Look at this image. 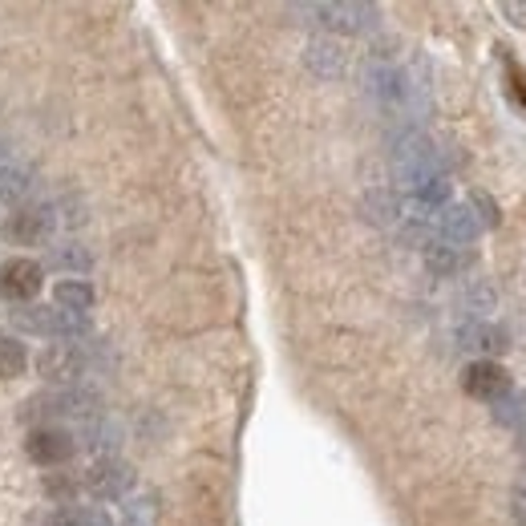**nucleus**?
<instances>
[{
  "instance_id": "obj_1",
  "label": "nucleus",
  "mask_w": 526,
  "mask_h": 526,
  "mask_svg": "<svg viewBox=\"0 0 526 526\" xmlns=\"http://www.w3.org/2000/svg\"><path fill=\"white\" fill-rule=\"evenodd\" d=\"M24 417L40 421V425H57V421H94L102 417V393L89 385H65V388H49V393L32 397L24 405Z\"/></svg>"
},
{
  "instance_id": "obj_2",
  "label": "nucleus",
  "mask_w": 526,
  "mask_h": 526,
  "mask_svg": "<svg viewBox=\"0 0 526 526\" xmlns=\"http://www.w3.org/2000/svg\"><path fill=\"white\" fill-rule=\"evenodd\" d=\"M57 210L49 207V202H24V207H16L13 215H8V239L21 243V247H40V243L53 239L57 231Z\"/></svg>"
},
{
  "instance_id": "obj_3",
  "label": "nucleus",
  "mask_w": 526,
  "mask_h": 526,
  "mask_svg": "<svg viewBox=\"0 0 526 526\" xmlns=\"http://www.w3.org/2000/svg\"><path fill=\"white\" fill-rule=\"evenodd\" d=\"M134 482H138L134 466L121 461V458H97L94 466H89V474H85V490L94 494V498H102V502L126 498V494L134 490Z\"/></svg>"
},
{
  "instance_id": "obj_4",
  "label": "nucleus",
  "mask_w": 526,
  "mask_h": 526,
  "mask_svg": "<svg viewBox=\"0 0 526 526\" xmlns=\"http://www.w3.org/2000/svg\"><path fill=\"white\" fill-rule=\"evenodd\" d=\"M21 324L37 336H57V340H81L89 332V316L81 312H65V308H24Z\"/></svg>"
},
{
  "instance_id": "obj_5",
  "label": "nucleus",
  "mask_w": 526,
  "mask_h": 526,
  "mask_svg": "<svg viewBox=\"0 0 526 526\" xmlns=\"http://www.w3.org/2000/svg\"><path fill=\"white\" fill-rule=\"evenodd\" d=\"M299 13L316 16V24H324V29H332V32H364L377 24V8L352 4V0H344V4H304Z\"/></svg>"
},
{
  "instance_id": "obj_6",
  "label": "nucleus",
  "mask_w": 526,
  "mask_h": 526,
  "mask_svg": "<svg viewBox=\"0 0 526 526\" xmlns=\"http://www.w3.org/2000/svg\"><path fill=\"white\" fill-rule=\"evenodd\" d=\"M24 450H29V458L37 466H65L77 453V437L61 425H37L29 433V441H24Z\"/></svg>"
},
{
  "instance_id": "obj_7",
  "label": "nucleus",
  "mask_w": 526,
  "mask_h": 526,
  "mask_svg": "<svg viewBox=\"0 0 526 526\" xmlns=\"http://www.w3.org/2000/svg\"><path fill=\"white\" fill-rule=\"evenodd\" d=\"M40 283H45V267L37 259H8L0 267V296L13 299V304L32 299L40 291Z\"/></svg>"
},
{
  "instance_id": "obj_8",
  "label": "nucleus",
  "mask_w": 526,
  "mask_h": 526,
  "mask_svg": "<svg viewBox=\"0 0 526 526\" xmlns=\"http://www.w3.org/2000/svg\"><path fill=\"white\" fill-rule=\"evenodd\" d=\"M37 369L45 380H53V385H77V377L85 372V356H81V348L73 344H49L45 352L37 356Z\"/></svg>"
},
{
  "instance_id": "obj_9",
  "label": "nucleus",
  "mask_w": 526,
  "mask_h": 526,
  "mask_svg": "<svg viewBox=\"0 0 526 526\" xmlns=\"http://www.w3.org/2000/svg\"><path fill=\"white\" fill-rule=\"evenodd\" d=\"M461 385H466L469 397H477V401H498V397L510 393V377L502 364L494 361H474L466 372H461Z\"/></svg>"
},
{
  "instance_id": "obj_10",
  "label": "nucleus",
  "mask_w": 526,
  "mask_h": 526,
  "mask_svg": "<svg viewBox=\"0 0 526 526\" xmlns=\"http://www.w3.org/2000/svg\"><path fill=\"white\" fill-rule=\"evenodd\" d=\"M32 191V166L24 158H0V207H13Z\"/></svg>"
},
{
  "instance_id": "obj_11",
  "label": "nucleus",
  "mask_w": 526,
  "mask_h": 526,
  "mask_svg": "<svg viewBox=\"0 0 526 526\" xmlns=\"http://www.w3.org/2000/svg\"><path fill=\"white\" fill-rule=\"evenodd\" d=\"M433 227L441 231V239H445V243H458V247H461V243H469V239L477 235V218L469 215V207H453V202H450V207L437 210Z\"/></svg>"
},
{
  "instance_id": "obj_12",
  "label": "nucleus",
  "mask_w": 526,
  "mask_h": 526,
  "mask_svg": "<svg viewBox=\"0 0 526 526\" xmlns=\"http://www.w3.org/2000/svg\"><path fill=\"white\" fill-rule=\"evenodd\" d=\"M461 348H469V352H482V356H494L506 348V332L498 328V324H486V320H474L461 328Z\"/></svg>"
},
{
  "instance_id": "obj_13",
  "label": "nucleus",
  "mask_w": 526,
  "mask_h": 526,
  "mask_svg": "<svg viewBox=\"0 0 526 526\" xmlns=\"http://www.w3.org/2000/svg\"><path fill=\"white\" fill-rule=\"evenodd\" d=\"M425 263H429V272H437V275H458L461 267L469 263V255L458 247V243L429 239L425 243Z\"/></svg>"
},
{
  "instance_id": "obj_14",
  "label": "nucleus",
  "mask_w": 526,
  "mask_h": 526,
  "mask_svg": "<svg viewBox=\"0 0 526 526\" xmlns=\"http://www.w3.org/2000/svg\"><path fill=\"white\" fill-rule=\"evenodd\" d=\"M77 445H85V450H97V453H105V458H113V450H118V425L113 421H105V417H94V421H85V425L77 429Z\"/></svg>"
},
{
  "instance_id": "obj_15",
  "label": "nucleus",
  "mask_w": 526,
  "mask_h": 526,
  "mask_svg": "<svg viewBox=\"0 0 526 526\" xmlns=\"http://www.w3.org/2000/svg\"><path fill=\"white\" fill-rule=\"evenodd\" d=\"M369 85H372V94L388 105H401L405 97H409V77H405L401 69H372Z\"/></svg>"
},
{
  "instance_id": "obj_16",
  "label": "nucleus",
  "mask_w": 526,
  "mask_h": 526,
  "mask_svg": "<svg viewBox=\"0 0 526 526\" xmlns=\"http://www.w3.org/2000/svg\"><path fill=\"white\" fill-rule=\"evenodd\" d=\"M53 299H57V308H65V312L85 316L89 308H94V288H89L85 280H61L53 288Z\"/></svg>"
},
{
  "instance_id": "obj_17",
  "label": "nucleus",
  "mask_w": 526,
  "mask_h": 526,
  "mask_svg": "<svg viewBox=\"0 0 526 526\" xmlns=\"http://www.w3.org/2000/svg\"><path fill=\"white\" fill-rule=\"evenodd\" d=\"M29 369V348L21 344V336H4L0 332V380H13Z\"/></svg>"
},
{
  "instance_id": "obj_18",
  "label": "nucleus",
  "mask_w": 526,
  "mask_h": 526,
  "mask_svg": "<svg viewBox=\"0 0 526 526\" xmlns=\"http://www.w3.org/2000/svg\"><path fill=\"white\" fill-rule=\"evenodd\" d=\"M45 526H110V518L94 506H61L45 518Z\"/></svg>"
},
{
  "instance_id": "obj_19",
  "label": "nucleus",
  "mask_w": 526,
  "mask_h": 526,
  "mask_svg": "<svg viewBox=\"0 0 526 526\" xmlns=\"http://www.w3.org/2000/svg\"><path fill=\"white\" fill-rule=\"evenodd\" d=\"M308 65H312V73H320V77H340V69H344V57H340L336 45H328V40H316V45H308Z\"/></svg>"
},
{
  "instance_id": "obj_20",
  "label": "nucleus",
  "mask_w": 526,
  "mask_h": 526,
  "mask_svg": "<svg viewBox=\"0 0 526 526\" xmlns=\"http://www.w3.org/2000/svg\"><path fill=\"white\" fill-rule=\"evenodd\" d=\"M49 263L53 267H65V272H89L94 267V255H89L81 243H61V247H53V255H49Z\"/></svg>"
},
{
  "instance_id": "obj_21",
  "label": "nucleus",
  "mask_w": 526,
  "mask_h": 526,
  "mask_svg": "<svg viewBox=\"0 0 526 526\" xmlns=\"http://www.w3.org/2000/svg\"><path fill=\"white\" fill-rule=\"evenodd\" d=\"M494 417L502 421V425H526V397L518 393H506L494 401Z\"/></svg>"
},
{
  "instance_id": "obj_22",
  "label": "nucleus",
  "mask_w": 526,
  "mask_h": 526,
  "mask_svg": "<svg viewBox=\"0 0 526 526\" xmlns=\"http://www.w3.org/2000/svg\"><path fill=\"white\" fill-rule=\"evenodd\" d=\"M369 210H372L377 223H393V218H401V202H397V194H388V191L369 194Z\"/></svg>"
},
{
  "instance_id": "obj_23",
  "label": "nucleus",
  "mask_w": 526,
  "mask_h": 526,
  "mask_svg": "<svg viewBox=\"0 0 526 526\" xmlns=\"http://www.w3.org/2000/svg\"><path fill=\"white\" fill-rule=\"evenodd\" d=\"M466 207H469V215H474L477 223H486V227H498V223H502V215H498V207H494V199H490V194L474 191V194H469V202H466Z\"/></svg>"
},
{
  "instance_id": "obj_24",
  "label": "nucleus",
  "mask_w": 526,
  "mask_h": 526,
  "mask_svg": "<svg viewBox=\"0 0 526 526\" xmlns=\"http://www.w3.org/2000/svg\"><path fill=\"white\" fill-rule=\"evenodd\" d=\"M121 526H154V498H129Z\"/></svg>"
},
{
  "instance_id": "obj_25",
  "label": "nucleus",
  "mask_w": 526,
  "mask_h": 526,
  "mask_svg": "<svg viewBox=\"0 0 526 526\" xmlns=\"http://www.w3.org/2000/svg\"><path fill=\"white\" fill-rule=\"evenodd\" d=\"M466 299L477 308V312H490V304H494V291H490V288H482V283H474Z\"/></svg>"
},
{
  "instance_id": "obj_26",
  "label": "nucleus",
  "mask_w": 526,
  "mask_h": 526,
  "mask_svg": "<svg viewBox=\"0 0 526 526\" xmlns=\"http://www.w3.org/2000/svg\"><path fill=\"white\" fill-rule=\"evenodd\" d=\"M510 510H514V522L526 526V486H518L514 498H510Z\"/></svg>"
},
{
  "instance_id": "obj_27",
  "label": "nucleus",
  "mask_w": 526,
  "mask_h": 526,
  "mask_svg": "<svg viewBox=\"0 0 526 526\" xmlns=\"http://www.w3.org/2000/svg\"><path fill=\"white\" fill-rule=\"evenodd\" d=\"M0 158H4V150H0Z\"/></svg>"
}]
</instances>
